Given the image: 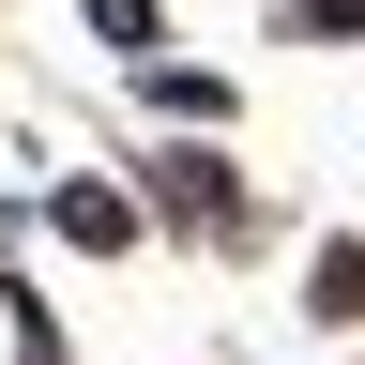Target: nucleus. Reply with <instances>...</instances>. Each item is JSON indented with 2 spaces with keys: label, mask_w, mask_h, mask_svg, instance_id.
I'll list each match as a JSON object with an SVG mask.
<instances>
[{
  "label": "nucleus",
  "mask_w": 365,
  "mask_h": 365,
  "mask_svg": "<svg viewBox=\"0 0 365 365\" xmlns=\"http://www.w3.org/2000/svg\"><path fill=\"white\" fill-rule=\"evenodd\" d=\"M46 228H61V244H122L137 198H122V182H61V198H46Z\"/></svg>",
  "instance_id": "1"
},
{
  "label": "nucleus",
  "mask_w": 365,
  "mask_h": 365,
  "mask_svg": "<svg viewBox=\"0 0 365 365\" xmlns=\"http://www.w3.org/2000/svg\"><path fill=\"white\" fill-rule=\"evenodd\" d=\"M153 198H168V213H228V168H213V153H168Z\"/></svg>",
  "instance_id": "2"
},
{
  "label": "nucleus",
  "mask_w": 365,
  "mask_h": 365,
  "mask_svg": "<svg viewBox=\"0 0 365 365\" xmlns=\"http://www.w3.org/2000/svg\"><path fill=\"white\" fill-rule=\"evenodd\" d=\"M319 319H365V244H319V289H304Z\"/></svg>",
  "instance_id": "3"
},
{
  "label": "nucleus",
  "mask_w": 365,
  "mask_h": 365,
  "mask_svg": "<svg viewBox=\"0 0 365 365\" xmlns=\"http://www.w3.org/2000/svg\"><path fill=\"white\" fill-rule=\"evenodd\" d=\"M153 107H168V122H228V76H182V61H168V76H153Z\"/></svg>",
  "instance_id": "4"
},
{
  "label": "nucleus",
  "mask_w": 365,
  "mask_h": 365,
  "mask_svg": "<svg viewBox=\"0 0 365 365\" xmlns=\"http://www.w3.org/2000/svg\"><path fill=\"white\" fill-rule=\"evenodd\" d=\"M91 31H107V46H153V0H91Z\"/></svg>",
  "instance_id": "5"
},
{
  "label": "nucleus",
  "mask_w": 365,
  "mask_h": 365,
  "mask_svg": "<svg viewBox=\"0 0 365 365\" xmlns=\"http://www.w3.org/2000/svg\"><path fill=\"white\" fill-rule=\"evenodd\" d=\"M304 16H319V31H365V0H304Z\"/></svg>",
  "instance_id": "6"
}]
</instances>
